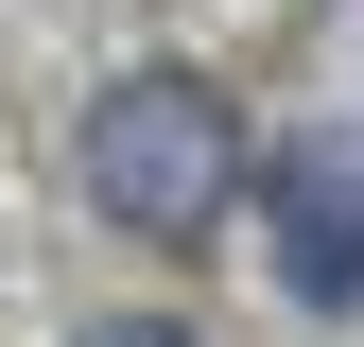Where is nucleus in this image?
Segmentation results:
<instances>
[{"mask_svg": "<svg viewBox=\"0 0 364 347\" xmlns=\"http://www.w3.org/2000/svg\"><path fill=\"white\" fill-rule=\"evenodd\" d=\"M225 191H243V105L208 70H122L87 105V208L122 243H208Z\"/></svg>", "mask_w": 364, "mask_h": 347, "instance_id": "1", "label": "nucleus"}, {"mask_svg": "<svg viewBox=\"0 0 364 347\" xmlns=\"http://www.w3.org/2000/svg\"><path fill=\"white\" fill-rule=\"evenodd\" d=\"M260 243H278V278L312 313H347L364 295V139H295L260 174Z\"/></svg>", "mask_w": 364, "mask_h": 347, "instance_id": "2", "label": "nucleus"}, {"mask_svg": "<svg viewBox=\"0 0 364 347\" xmlns=\"http://www.w3.org/2000/svg\"><path fill=\"white\" fill-rule=\"evenodd\" d=\"M87 347H191V330H173V313H105Z\"/></svg>", "mask_w": 364, "mask_h": 347, "instance_id": "3", "label": "nucleus"}]
</instances>
